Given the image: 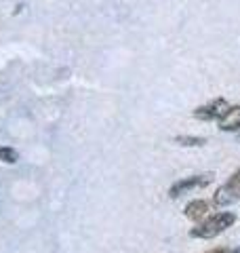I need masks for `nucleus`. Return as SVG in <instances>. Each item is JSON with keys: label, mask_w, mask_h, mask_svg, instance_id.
<instances>
[{"label": "nucleus", "mask_w": 240, "mask_h": 253, "mask_svg": "<svg viewBox=\"0 0 240 253\" xmlns=\"http://www.w3.org/2000/svg\"><path fill=\"white\" fill-rule=\"evenodd\" d=\"M0 161L13 165L15 161H17V152H15L13 148H0Z\"/></svg>", "instance_id": "obj_7"}, {"label": "nucleus", "mask_w": 240, "mask_h": 253, "mask_svg": "<svg viewBox=\"0 0 240 253\" xmlns=\"http://www.w3.org/2000/svg\"><path fill=\"white\" fill-rule=\"evenodd\" d=\"M234 221H236V215L230 211L215 213V215L202 219L196 228H192L190 236H194V239H215V236H219L221 232H226L228 228L234 226Z\"/></svg>", "instance_id": "obj_1"}, {"label": "nucleus", "mask_w": 240, "mask_h": 253, "mask_svg": "<svg viewBox=\"0 0 240 253\" xmlns=\"http://www.w3.org/2000/svg\"><path fill=\"white\" fill-rule=\"evenodd\" d=\"M230 110V104L223 97H217L215 101H211V104L206 106H200L194 110V116L198 118V121H219V118L226 114Z\"/></svg>", "instance_id": "obj_3"}, {"label": "nucleus", "mask_w": 240, "mask_h": 253, "mask_svg": "<svg viewBox=\"0 0 240 253\" xmlns=\"http://www.w3.org/2000/svg\"><path fill=\"white\" fill-rule=\"evenodd\" d=\"M217 123L221 131H238L240 129V106H230V110Z\"/></svg>", "instance_id": "obj_5"}, {"label": "nucleus", "mask_w": 240, "mask_h": 253, "mask_svg": "<svg viewBox=\"0 0 240 253\" xmlns=\"http://www.w3.org/2000/svg\"><path fill=\"white\" fill-rule=\"evenodd\" d=\"M186 217L192 219V221H202L206 217V213H209V205H206V201H192L186 205Z\"/></svg>", "instance_id": "obj_6"}, {"label": "nucleus", "mask_w": 240, "mask_h": 253, "mask_svg": "<svg viewBox=\"0 0 240 253\" xmlns=\"http://www.w3.org/2000/svg\"><path fill=\"white\" fill-rule=\"evenodd\" d=\"M209 253H228V251H223V249H217V251H209Z\"/></svg>", "instance_id": "obj_9"}, {"label": "nucleus", "mask_w": 240, "mask_h": 253, "mask_svg": "<svg viewBox=\"0 0 240 253\" xmlns=\"http://www.w3.org/2000/svg\"><path fill=\"white\" fill-rule=\"evenodd\" d=\"M211 181V175H192V177H186L177 181V184H173L171 190H169V196L171 199H179L181 194L190 192V190H196V188H202Z\"/></svg>", "instance_id": "obj_4"}, {"label": "nucleus", "mask_w": 240, "mask_h": 253, "mask_svg": "<svg viewBox=\"0 0 240 253\" xmlns=\"http://www.w3.org/2000/svg\"><path fill=\"white\" fill-rule=\"evenodd\" d=\"M175 141H177V144H181V146H202V144H204V137H188V135H179Z\"/></svg>", "instance_id": "obj_8"}, {"label": "nucleus", "mask_w": 240, "mask_h": 253, "mask_svg": "<svg viewBox=\"0 0 240 253\" xmlns=\"http://www.w3.org/2000/svg\"><path fill=\"white\" fill-rule=\"evenodd\" d=\"M240 201V169L232 175L226 184L217 188V192L213 194V205L215 207H230Z\"/></svg>", "instance_id": "obj_2"}]
</instances>
